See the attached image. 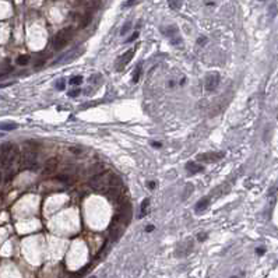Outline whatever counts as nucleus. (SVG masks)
I'll return each mask as SVG.
<instances>
[{
  "mask_svg": "<svg viewBox=\"0 0 278 278\" xmlns=\"http://www.w3.org/2000/svg\"><path fill=\"white\" fill-rule=\"evenodd\" d=\"M83 83V77L81 76H76V77H73L71 80L69 81V84L70 85H79V84H81Z\"/></svg>",
  "mask_w": 278,
  "mask_h": 278,
  "instance_id": "aec40b11",
  "label": "nucleus"
},
{
  "mask_svg": "<svg viewBox=\"0 0 278 278\" xmlns=\"http://www.w3.org/2000/svg\"><path fill=\"white\" fill-rule=\"evenodd\" d=\"M133 54H134V49H130V50H127L124 54H122L120 59L118 60V64H116V67H118L119 71H120V70H123V69H124V66H126V64L131 60Z\"/></svg>",
  "mask_w": 278,
  "mask_h": 278,
  "instance_id": "0eeeda50",
  "label": "nucleus"
},
{
  "mask_svg": "<svg viewBox=\"0 0 278 278\" xmlns=\"http://www.w3.org/2000/svg\"><path fill=\"white\" fill-rule=\"evenodd\" d=\"M150 187H151V189L155 187V183H154V182H151V183H150Z\"/></svg>",
  "mask_w": 278,
  "mask_h": 278,
  "instance_id": "f704fd0d",
  "label": "nucleus"
},
{
  "mask_svg": "<svg viewBox=\"0 0 278 278\" xmlns=\"http://www.w3.org/2000/svg\"><path fill=\"white\" fill-rule=\"evenodd\" d=\"M112 232H111V239H112V240H118L119 238H120V235H122V232H123V229H122V228H119V227H115V228H112Z\"/></svg>",
  "mask_w": 278,
  "mask_h": 278,
  "instance_id": "ddd939ff",
  "label": "nucleus"
},
{
  "mask_svg": "<svg viewBox=\"0 0 278 278\" xmlns=\"http://www.w3.org/2000/svg\"><path fill=\"white\" fill-rule=\"evenodd\" d=\"M154 231V225H150V227L145 228V232H152Z\"/></svg>",
  "mask_w": 278,
  "mask_h": 278,
  "instance_id": "473e14b6",
  "label": "nucleus"
},
{
  "mask_svg": "<svg viewBox=\"0 0 278 278\" xmlns=\"http://www.w3.org/2000/svg\"><path fill=\"white\" fill-rule=\"evenodd\" d=\"M137 38H139V32L136 31V32H133V35H131L130 38L127 39V42H133V41H136V39H137Z\"/></svg>",
  "mask_w": 278,
  "mask_h": 278,
  "instance_id": "a878e982",
  "label": "nucleus"
},
{
  "mask_svg": "<svg viewBox=\"0 0 278 278\" xmlns=\"http://www.w3.org/2000/svg\"><path fill=\"white\" fill-rule=\"evenodd\" d=\"M208 204H210V199L208 197H204V199H201L199 203L196 204V212H201V211H204V210L208 207Z\"/></svg>",
  "mask_w": 278,
  "mask_h": 278,
  "instance_id": "9b49d317",
  "label": "nucleus"
},
{
  "mask_svg": "<svg viewBox=\"0 0 278 278\" xmlns=\"http://www.w3.org/2000/svg\"><path fill=\"white\" fill-rule=\"evenodd\" d=\"M56 87H58V90H64V83H63V81H60L58 85H56Z\"/></svg>",
  "mask_w": 278,
  "mask_h": 278,
  "instance_id": "2f4dec72",
  "label": "nucleus"
},
{
  "mask_svg": "<svg viewBox=\"0 0 278 278\" xmlns=\"http://www.w3.org/2000/svg\"><path fill=\"white\" fill-rule=\"evenodd\" d=\"M106 196H108V199L111 200V201H119L122 193L119 191L118 187H111L108 191H106Z\"/></svg>",
  "mask_w": 278,
  "mask_h": 278,
  "instance_id": "6e6552de",
  "label": "nucleus"
},
{
  "mask_svg": "<svg viewBox=\"0 0 278 278\" xmlns=\"http://www.w3.org/2000/svg\"><path fill=\"white\" fill-rule=\"evenodd\" d=\"M151 145H152V147H155V148H161V145H162V144H161V143H157V141H152Z\"/></svg>",
  "mask_w": 278,
  "mask_h": 278,
  "instance_id": "7c9ffc66",
  "label": "nucleus"
},
{
  "mask_svg": "<svg viewBox=\"0 0 278 278\" xmlns=\"http://www.w3.org/2000/svg\"><path fill=\"white\" fill-rule=\"evenodd\" d=\"M14 129H17V124L15 123H2L0 124V130L10 131V130H14Z\"/></svg>",
  "mask_w": 278,
  "mask_h": 278,
  "instance_id": "dca6fc26",
  "label": "nucleus"
},
{
  "mask_svg": "<svg viewBox=\"0 0 278 278\" xmlns=\"http://www.w3.org/2000/svg\"><path fill=\"white\" fill-rule=\"evenodd\" d=\"M0 182H2V172H0Z\"/></svg>",
  "mask_w": 278,
  "mask_h": 278,
  "instance_id": "c9c22d12",
  "label": "nucleus"
},
{
  "mask_svg": "<svg viewBox=\"0 0 278 278\" xmlns=\"http://www.w3.org/2000/svg\"><path fill=\"white\" fill-rule=\"evenodd\" d=\"M207 41H208V39H207L206 36H200L199 39H197V43H199V45H206Z\"/></svg>",
  "mask_w": 278,
  "mask_h": 278,
  "instance_id": "393cba45",
  "label": "nucleus"
},
{
  "mask_svg": "<svg viewBox=\"0 0 278 278\" xmlns=\"http://www.w3.org/2000/svg\"><path fill=\"white\" fill-rule=\"evenodd\" d=\"M11 150H13V144H10V143H4L0 147V163H2V166H7Z\"/></svg>",
  "mask_w": 278,
  "mask_h": 278,
  "instance_id": "39448f33",
  "label": "nucleus"
},
{
  "mask_svg": "<svg viewBox=\"0 0 278 278\" xmlns=\"http://www.w3.org/2000/svg\"><path fill=\"white\" fill-rule=\"evenodd\" d=\"M91 18H92V14H91V11H88L87 14L84 15V18L81 20V22H80V28H85L88 24L91 22Z\"/></svg>",
  "mask_w": 278,
  "mask_h": 278,
  "instance_id": "2eb2a0df",
  "label": "nucleus"
},
{
  "mask_svg": "<svg viewBox=\"0 0 278 278\" xmlns=\"http://www.w3.org/2000/svg\"><path fill=\"white\" fill-rule=\"evenodd\" d=\"M91 278H95V277H91Z\"/></svg>",
  "mask_w": 278,
  "mask_h": 278,
  "instance_id": "4c0bfd02",
  "label": "nucleus"
},
{
  "mask_svg": "<svg viewBox=\"0 0 278 278\" xmlns=\"http://www.w3.org/2000/svg\"><path fill=\"white\" fill-rule=\"evenodd\" d=\"M131 28V22H127L126 25H123L122 27V30H120V35H126L127 32H129V30Z\"/></svg>",
  "mask_w": 278,
  "mask_h": 278,
  "instance_id": "4be33fe9",
  "label": "nucleus"
},
{
  "mask_svg": "<svg viewBox=\"0 0 278 278\" xmlns=\"http://www.w3.org/2000/svg\"><path fill=\"white\" fill-rule=\"evenodd\" d=\"M168 4L172 10H179L183 4V0H168Z\"/></svg>",
  "mask_w": 278,
  "mask_h": 278,
  "instance_id": "4468645a",
  "label": "nucleus"
},
{
  "mask_svg": "<svg viewBox=\"0 0 278 278\" xmlns=\"http://www.w3.org/2000/svg\"><path fill=\"white\" fill-rule=\"evenodd\" d=\"M0 136H2V134H0Z\"/></svg>",
  "mask_w": 278,
  "mask_h": 278,
  "instance_id": "58836bf2",
  "label": "nucleus"
},
{
  "mask_svg": "<svg viewBox=\"0 0 278 278\" xmlns=\"http://www.w3.org/2000/svg\"><path fill=\"white\" fill-rule=\"evenodd\" d=\"M191 190H193V184H187V186H186V190H184V191H186V193H184L183 196H182V199H183V200H186V199H187V194L190 193Z\"/></svg>",
  "mask_w": 278,
  "mask_h": 278,
  "instance_id": "5701e85b",
  "label": "nucleus"
},
{
  "mask_svg": "<svg viewBox=\"0 0 278 278\" xmlns=\"http://www.w3.org/2000/svg\"><path fill=\"white\" fill-rule=\"evenodd\" d=\"M108 183H109L111 187H119V186L122 184V180H120V178H119L118 175H111V176H109Z\"/></svg>",
  "mask_w": 278,
  "mask_h": 278,
  "instance_id": "f8f14e48",
  "label": "nucleus"
},
{
  "mask_svg": "<svg viewBox=\"0 0 278 278\" xmlns=\"http://www.w3.org/2000/svg\"><path fill=\"white\" fill-rule=\"evenodd\" d=\"M140 0H127L126 3H124V7H130V6H134V4H137Z\"/></svg>",
  "mask_w": 278,
  "mask_h": 278,
  "instance_id": "b1692460",
  "label": "nucleus"
},
{
  "mask_svg": "<svg viewBox=\"0 0 278 278\" xmlns=\"http://www.w3.org/2000/svg\"><path fill=\"white\" fill-rule=\"evenodd\" d=\"M162 32L171 39L172 45H175V46L182 45V38H180V35H179V30L176 25H169L168 28H162Z\"/></svg>",
  "mask_w": 278,
  "mask_h": 278,
  "instance_id": "f03ea898",
  "label": "nucleus"
},
{
  "mask_svg": "<svg viewBox=\"0 0 278 278\" xmlns=\"http://www.w3.org/2000/svg\"><path fill=\"white\" fill-rule=\"evenodd\" d=\"M197 239H199L200 242H203V240H206V239H207V233H206V232H204V233H199Z\"/></svg>",
  "mask_w": 278,
  "mask_h": 278,
  "instance_id": "cd10ccee",
  "label": "nucleus"
},
{
  "mask_svg": "<svg viewBox=\"0 0 278 278\" xmlns=\"http://www.w3.org/2000/svg\"><path fill=\"white\" fill-rule=\"evenodd\" d=\"M35 161H36V151L35 148L32 147H27L24 151V155H22V162L27 168H31L32 169L34 165H35Z\"/></svg>",
  "mask_w": 278,
  "mask_h": 278,
  "instance_id": "7ed1b4c3",
  "label": "nucleus"
},
{
  "mask_svg": "<svg viewBox=\"0 0 278 278\" xmlns=\"http://www.w3.org/2000/svg\"><path fill=\"white\" fill-rule=\"evenodd\" d=\"M59 165V158L58 157H50L45 163V173L46 172H52V171Z\"/></svg>",
  "mask_w": 278,
  "mask_h": 278,
  "instance_id": "1a4fd4ad",
  "label": "nucleus"
},
{
  "mask_svg": "<svg viewBox=\"0 0 278 278\" xmlns=\"http://www.w3.org/2000/svg\"><path fill=\"white\" fill-rule=\"evenodd\" d=\"M140 74H141V63L139 64V67H137V71L134 73V76H133V83H137V81H139Z\"/></svg>",
  "mask_w": 278,
  "mask_h": 278,
  "instance_id": "412c9836",
  "label": "nucleus"
},
{
  "mask_svg": "<svg viewBox=\"0 0 278 278\" xmlns=\"http://www.w3.org/2000/svg\"><path fill=\"white\" fill-rule=\"evenodd\" d=\"M70 151L74 152V154H80V152H81L83 150H81V148H74V147H71V148H70Z\"/></svg>",
  "mask_w": 278,
  "mask_h": 278,
  "instance_id": "c85d7f7f",
  "label": "nucleus"
},
{
  "mask_svg": "<svg viewBox=\"0 0 278 278\" xmlns=\"http://www.w3.org/2000/svg\"><path fill=\"white\" fill-rule=\"evenodd\" d=\"M256 253L257 254H264V253H266V250H264V249H256Z\"/></svg>",
  "mask_w": 278,
  "mask_h": 278,
  "instance_id": "72a5a7b5",
  "label": "nucleus"
},
{
  "mask_svg": "<svg viewBox=\"0 0 278 278\" xmlns=\"http://www.w3.org/2000/svg\"><path fill=\"white\" fill-rule=\"evenodd\" d=\"M231 278H238V277H235V275H233V277H231Z\"/></svg>",
  "mask_w": 278,
  "mask_h": 278,
  "instance_id": "e433bc0d",
  "label": "nucleus"
},
{
  "mask_svg": "<svg viewBox=\"0 0 278 278\" xmlns=\"http://www.w3.org/2000/svg\"><path fill=\"white\" fill-rule=\"evenodd\" d=\"M71 36H73V28H63V30H60L56 35H54L53 41H52V45H53V48L56 49V50H60V49H63L64 46L69 43V41L71 39Z\"/></svg>",
  "mask_w": 278,
  "mask_h": 278,
  "instance_id": "f257e3e1",
  "label": "nucleus"
},
{
  "mask_svg": "<svg viewBox=\"0 0 278 278\" xmlns=\"http://www.w3.org/2000/svg\"><path fill=\"white\" fill-rule=\"evenodd\" d=\"M56 179H59V180H62V182L69 180V178H67V176H62V175H58V176H56Z\"/></svg>",
  "mask_w": 278,
  "mask_h": 278,
  "instance_id": "c756f323",
  "label": "nucleus"
},
{
  "mask_svg": "<svg viewBox=\"0 0 278 278\" xmlns=\"http://www.w3.org/2000/svg\"><path fill=\"white\" fill-rule=\"evenodd\" d=\"M148 206H150V200L148 199H144L141 203V214H140V217H144L145 215V211H147Z\"/></svg>",
  "mask_w": 278,
  "mask_h": 278,
  "instance_id": "a211bd4d",
  "label": "nucleus"
},
{
  "mask_svg": "<svg viewBox=\"0 0 278 278\" xmlns=\"http://www.w3.org/2000/svg\"><path fill=\"white\" fill-rule=\"evenodd\" d=\"M186 169H187V173H191V175H194V173L203 172V171H204V168H203L201 165H197L196 162H187V163H186Z\"/></svg>",
  "mask_w": 278,
  "mask_h": 278,
  "instance_id": "9d476101",
  "label": "nucleus"
},
{
  "mask_svg": "<svg viewBox=\"0 0 278 278\" xmlns=\"http://www.w3.org/2000/svg\"><path fill=\"white\" fill-rule=\"evenodd\" d=\"M102 169H103V165H102V163H95V165L92 166L91 172L94 173V175H98V173H102Z\"/></svg>",
  "mask_w": 278,
  "mask_h": 278,
  "instance_id": "6ab92c4d",
  "label": "nucleus"
},
{
  "mask_svg": "<svg viewBox=\"0 0 278 278\" xmlns=\"http://www.w3.org/2000/svg\"><path fill=\"white\" fill-rule=\"evenodd\" d=\"M224 157V152H206V154L197 155V161H204V162H214Z\"/></svg>",
  "mask_w": 278,
  "mask_h": 278,
  "instance_id": "423d86ee",
  "label": "nucleus"
},
{
  "mask_svg": "<svg viewBox=\"0 0 278 278\" xmlns=\"http://www.w3.org/2000/svg\"><path fill=\"white\" fill-rule=\"evenodd\" d=\"M77 95H80V90H73L69 92V97H71V98L77 97Z\"/></svg>",
  "mask_w": 278,
  "mask_h": 278,
  "instance_id": "bb28decb",
  "label": "nucleus"
},
{
  "mask_svg": "<svg viewBox=\"0 0 278 278\" xmlns=\"http://www.w3.org/2000/svg\"><path fill=\"white\" fill-rule=\"evenodd\" d=\"M218 85H220V74H218V73H210L208 76L206 77L204 88H206L208 92H211V91H214Z\"/></svg>",
  "mask_w": 278,
  "mask_h": 278,
  "instance_id": "20e7f679",
  "label": "nucleus"
},
{
  "mask_svg": "<svg viewBox=\"0 0 278 278\" xmlns=\"http://www.w3.org/2000/svg\"><path fill=\"white\" fill-rule=\"evenodd\" d=\"M28 62H30V56L28 54H21V56L17 58V64H20V66H25Z\"/></svg>",
  "mask_w": 278,
  "mask_h": 278,
  "instance_id": "f3484780",
  "label": "nucleus"
}]
</instances>
